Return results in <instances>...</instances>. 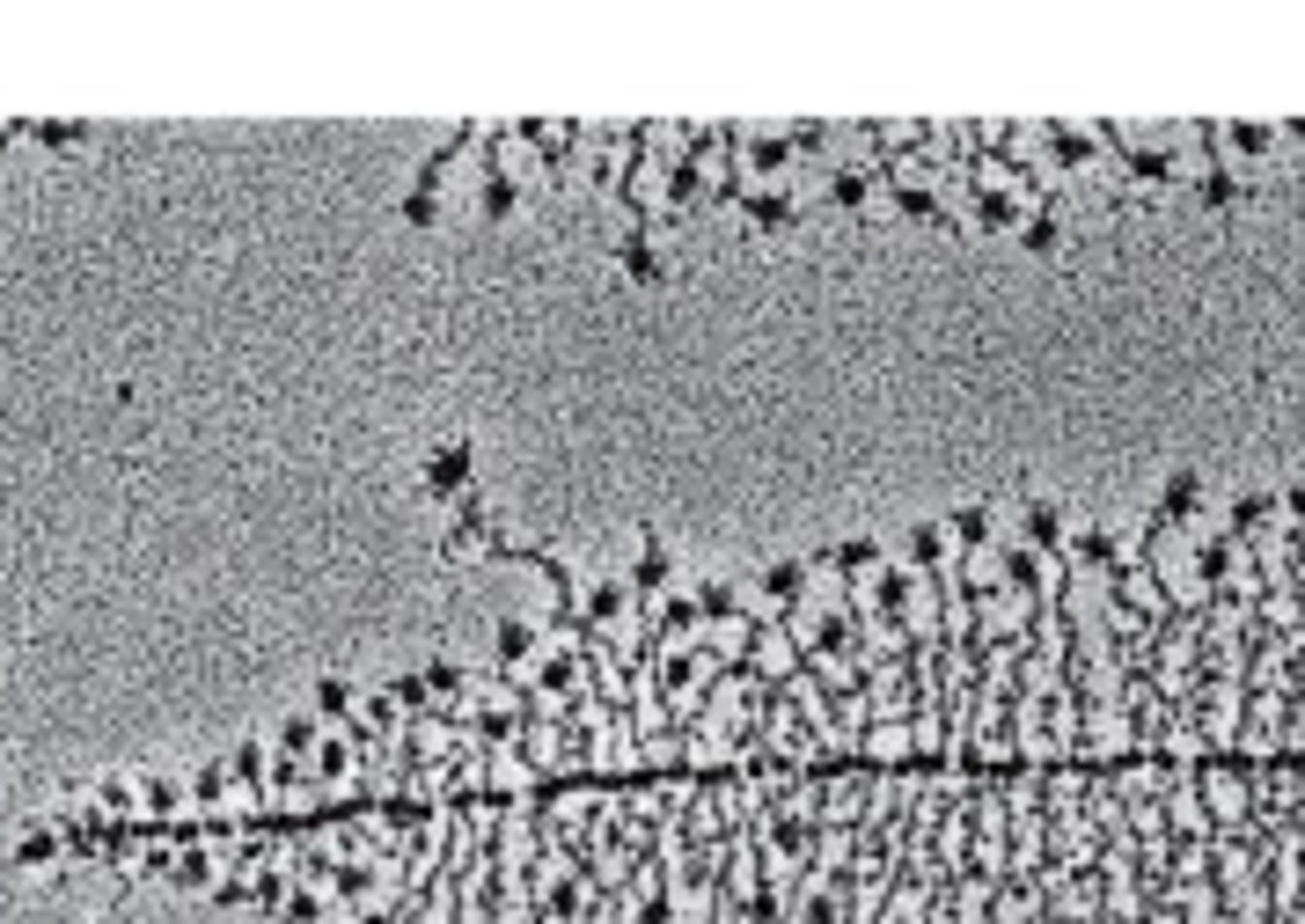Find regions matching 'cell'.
I'll return each instance as SVG.
<instances>
[{"instance_id": "6da1fadb", "label": "cell", "mask_w": 1305, "mask_h": 924, "mask_svg": "<svg viewBox=\"0 0 1305 924\" xmlns=\"http://www.w3.org/2000/svg\"><path fill=\"white\" fill-rule=\"evenodd\" d=\"M748 220H756V228H785V220H793V206H785L777 191H756V198H748Z\"/></svg>"}, {"instance_id": "7a4b0ae2", "label": "cell", "mask_w": 1305, "mask_h": 924, "mask_svg": "<svg viewBox=\"0 0 1305 924\" xmlns=\"http://www.w3.org/2000/svg\"><path fill=\"white\" fill-rule=\"evenodd\" d=\"M624 264H631V280H661V257H653L645 243H631V249H624Z\"/></svg>"}, {"instance_id": "3957f363", "label": "cell", "mask_w": 1305, "mask_h": 924, "mask_svg": "<svg viewBox=\"0 0 1305 924\" xmlns=\"http://www.w3.org/2000/svg\"><path fill=\"white\" fill-rule=\"evenodd\" d=\"M463 462H470V447H447V455L433 462V484H463Z\"/></svg>"}, {"instance_id": "277c9868", "label": "cell", "mask_w": 1305, "mask_h": 924, "mask_svg": "<svg viewBox=\"0 0 1305 924\" xmlns=\"http://www.w3.org/2000/svg\"><path fill=\"white\" fill-rule=\"evenodd\" d=\"M1166 513H1195V478H1173V484H1166Z\"/></svg>"}, {"instance_id": "5b68a950", "label": "cell", "mask_w": 1305, "mask_h": 924, "mask_svg": "<svg viewBox=\"0 0 1305 924\" xmlns=\"http://www.w3.org/2000/svg\"><path fill=\"white\" fill-rule=\"evenodd\" d=\"M404 220H418V228H426V220H433V191H418V198H404Z\"/></svg>"}]
</instances>
